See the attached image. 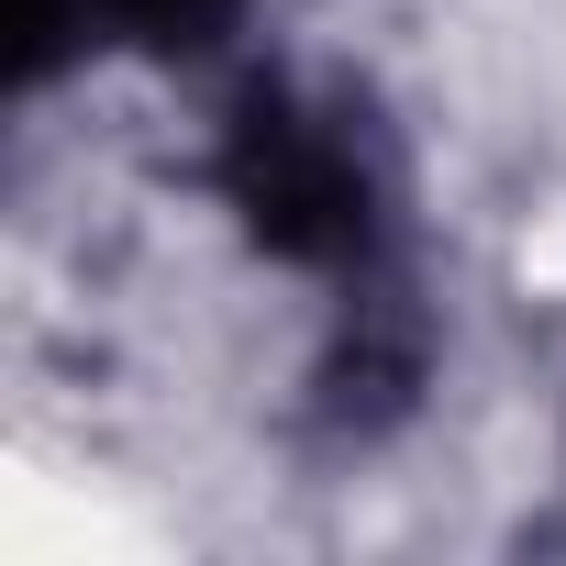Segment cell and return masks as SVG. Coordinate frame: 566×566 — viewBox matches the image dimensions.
I'll return each mask as SVG.
<instances>
[{"instance_id":"1","label":"cell","mask_w":566,"mask_h":566,"mask_svg":"<svg viewBox=\"0 0 566 566\" xmlns=\"http://www.w3.org/2000/svg\"><path fill=\"white\" fill-rule=\"evenodd\" d=\"M222 200H233L244 244L277 266H367V244H378L367 156L323 112H301L290 90H255L222 123Z\"/></svg>"},{"instance_id":"2","label":"cell","mask_w":566,"mask_h":566,"mask_svg":"<svg viewBox=\"0 0 566 566\" xmlns=\"http://www.w3.org/2000/svg\"><path fill=\"white\" fill-rule=\"evenodd\" d=\"M233 12V0H90V23L101 34H134V45H189Z\"/></svg>"}]
</instances>
